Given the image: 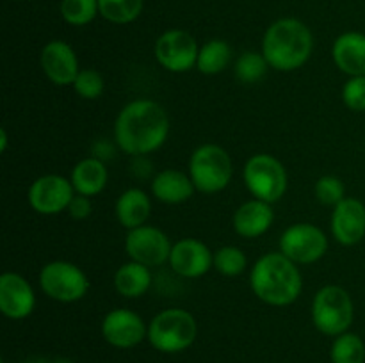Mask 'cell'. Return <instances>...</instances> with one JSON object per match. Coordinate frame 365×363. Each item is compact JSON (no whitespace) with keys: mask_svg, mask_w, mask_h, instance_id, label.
<instances>
[{"mask_svg":"<svg viewBox=\"0 0 365 363\" xmlns=\"http://www.w3.org/2000/svg\"><path fill=\"white\" fill-rule=\"evenodd\" d=\"M170 116L160 103L139 98L128 102L114 121V141L130 157L157 152L170 135Z\"/></svg>","mask_w":365,"mask_h":363,"instance_id":"6da1fadb","label":"cell"},{"mask_svg":"<svg viewBox=\"0 0 365 363\" xmlns=\"http://www.w3.org/2000/svg\"><path fill=\"white\" fill-rule=\"evenodd\" d=\"M250 287L257 299L282 308L292 305L302 295L303 278L298 263L284 253H266L250 270Z\"/></svg>","mask_w":365,"mask_h":363,"instance_id":"7a4b0ae2","label":"cell"},{"mask_svg":"<svg viewBox=\"0 0 365 363\" xmlns=\"http://www.w3.org/2000/svg\"><path fill=\"white\" fill-rule=\"evenodd\" d=\"M312 50V32L296 18H280L264 32L262 53L274 71L299 70L309 63Z\"/></svg>","mask_w":365,"mask_h":363,"instance_id":"3957f363","label":"cell"},{"mask_svg":"<svg viewBox=\"0 0 365 363\" xmlns=\"http://www.w3.org/2000/svg\"><path fill=\"white\" fill-rule=\"evenodd\" d=\"M198 337V322L195 315L182 308H166L153 315L148 322V338L155 351L177 354L195 344Z\"/></svg>","mask_w":365,"mask_h":363,"instance_id":"277c9868","label":"cell"},{"mask_svg":"<svg viewBox=\"0 0 365 363\" xmlns=\"http://www.w3.org/2000/svg\"><path fill=\"white\" fill-rule=\"evenodd\" d=\"M187 173L196 191L202 194H217L230 184L234 164L223 146L205 142L191 153Z\"/></svg>","mask_w":365,"mask_h":363,"instance_id":"5b68a950","label":"cell"},{"mask_svg":"<svg viewBox=\"0 0 365 363\" xmlns=\"http://www.w3.org/2000/svg\"><path fill=\"white\" fill-rule=\"evenodd\" d=\"M310 317L314 327L327 337L335 338L346 333L355 319L351 295L339 285H324L314 295Z\"/></svg>","mask_w":365,"mask_h":363,"instance_id":"8992f818","label":"cell"},{"mask_svg":"<svg viewBox=\"0 0 365 363\" xmlns=\"http://www.w3.org/2000/svg\"><path fill=\"white\" fill-rule=\"evenodd\" d=\"M242 180L253 198L271 205L284 198L289 185L287 169L269 153H257L250 157L242 169Z\"/></svg>","mask_w":365,"mask_h":363,"instance_id":"52a82bcc","label":"cell"},{"mask_svg":"<svg viewBox=\"0 0 365 363\" xmlns=\"http://www.w3.org/2000/svg\"><path fill=\"white\" fill-rule=\"evenodd\" d=\"M39 287L46 298L59 302H77L88 295L89 278L66 260H53L39 270Z\"/></svg>","mask_w":365,"mask_h":363,"instance_id":"ba28073f","label":"cell"},{"mask_svg":"<svg viewBox=\"0 0 365 363\" xmlns=\"http://www.w3.org/2000/svg\"><path fill=\"white\" fill-rule=\"evenodd\" d=\"M280 253L298 265H309L323 258L328 251V237L312 223H294L282 233Z\"/></svg>","mask_w":365,"mask_h":363,"instance_id":"9c48e42d","label":"cell"},{"mask_svg":"<svg viewBox=\"0 0 365 363\" xmlns=\"http://www.w3.org/2000/svg\"><path fill=\"white\" fill-rule=\"evenodd\" d=\"M171 248L173 244L170 237L160 228L150 226V224L127 230V235H125V253L128 258L148 265L150 269L170 262Z\"/></svg>","mask_w":365,"mask_h":363,"instance_id":"30bf717a","label":"cell"},{"mask_svg":"<svg viewBox=\"0 0 365 363\" xmlns=\"http://www.w3.org/2000/svg\"><path fill=\"white\" fill-rule=\"evenodd\" d=\"M200 46L196 39L182 28H171L155 41V59L164 70L171 73H185L196 68Z\"/></svg>","mask_w":365,"mask_h":363,"instance_id":"8fae6325","label":"cell"},{"mask_svg":"<svg viewBox=\"0 0 365 363\" xmlns=\"http://www.w3.org/2000/svg\"><path fill=\"white\" fill-rule=\"evenodd\" d=\"M75 196L70 178L61 174H43L31 184L27 192L29 205L36 214L56 216L64 212Z\"/></svg>","mask_w":365,"mask_h":363,"instance_id":"7c38bea8","label":"cell"},{"mask_svg":"<svg viewBox=\"0 0 365 363\" xmlns=\"http://www.w3.org/2000/svg\"><path fill=\"white\" fill-rule=\"evenodd\" d=\"M100 330L103 340L116 349L138 347L148 338V324L139 313L128 308H114L107 312Z\"/></svg>","mask_w":365,"mask_h":363,"instance_id":"4fadbf2b","label":"cell"},{"mask_svg":"<svg viewBox=\"0 0 365 363\" xmlns=\"http://www.w3.org/2000/svg\"><path fill=\"white\" fill-rule=\"evenodd\" d=\"M168 263L178 276L185 280H196L205 276L214 267V253L198 238H180L171 248Z\"/></svg>","mask_w":365,"mask_h":363,"instance_id":"5bb4252c","label":"cell"},{"mask_svg":"<svg viewBox=\"0 0 365 363\" xmlns=\"http://www.w3.org/2000/svg\"><path fill=\"white\" fill-rule=\"evenodd\" d=\"M39 66L52 84L64 88L73 85L81 66L75 50L63 39H52L39 53Z\"/></svg>","mask_w":365,"mask_h":363,"instance_id":"9a60e30c","label":"cell"},{"mask_svg":"<svg viewBox=\"0 0 365 363\" xmlns=\"http://www.w3.org/2000/svg\"><path fill=\"white\" fill-rule=\"evenodd\" d=\"M36 294L32 285L18 273L0 276V312L11 320H24L34 312Z\"/></svg>","mask_w":365,"mask_h":363,"instance_id":"2e32d148","label":"cell"},{"mask_svg":"<svg viewBox=\"0 0 365 363\" xmlns=\"http://www.w3.org/2000/svg\"><path fill=\"white\" fill-rule=\"evenodd\" d=\"M330 230L341 246H356L365 237V205L360 199L346 196L331 210Z\"/></svg>","mask_w":365,"mask_h":363,"instance_id":"e0dca14e","label":"cell"},{"mask_svg":"<svg viewBox=\"0 0 365 363\" xmlns=\"http://www.w3.org/2000/svg\"><path fill=\"white\" fill-rule=\"evenodd\" d=\"M274 221V210L271 203L262 199L245 201L234 214V230L242 238H259L271 228Z\"/></svg>","mask_w":365,"mask_h":363,"instance_id":"ac0fdd59","label":"cell"},{"mask_svg":"<svg viewBox=\"0 0 365 363\" xmlns=\"http://www.w3.org/2000/svg\"><path fill=\"white\" fill-rule=\"evenodd\" d=\"M150 191L157 201L166 205H180L192 198L196 187L189 173L180 169H163L153 177Z\"/></svg>","mask_w":365,"mask_h":363,"instance_id":"d6986e66","label":"cell"},{"mask_svg":"<svg viewBox=\"0 0 365 363\" xmlns=\"http://www.w3.org/2000/svg\"><path fill=\"white\" fill-rule=\"evenodd\" d=\"M331 57L339 71L348 77L365 75V34L351 31L339 36L331 46Z\"/></svg>","mask_w":365,"mask_h":363,"instance_id":"ffe728a7","label":"cell"},{"mask_svg":"<svg viewBox=\"0 0 365 363\" xmlns=\"http://www.w3.org/2000/svg\"><path fill=\"white\" fill-rule=\"evenodd\" d=\"M152 212V199L143 189L130 187L121 192L114 205L116 219L125 230H134L148 221Z\"/></svg>","mask_w":365,"mask_h":363,"instance_id":"44dd1931","label":"cell"},{"mask_svg":"<svg viewBox=\"0 0 365 363\" xmlns=\"http://www.w3.org/2000/svg\"><path fill=\"white\" fill-rule=\"evenodd\" d=\"M107 180H109V171L98 157H86L71 167L70 182L75 189V194L93 198L106 189Z\"/></svg>","mask_w":365,"mask_h":363,"instance_id":"7402d4cb","label":"cell"},{"mask_svg":"<svg viewBox=\"0 0 365 363\" xmlns=\"http://www.w3.org/2000/svg\"><path fill=\"white\" fill-rule=\"evenodd\" d=\"M152 270L148 265L128 260L127 263L118 267L114 273V288L120 295L127 299L143 298L152 287Z\"/></svg>","mask_w":365,"mask_h":363,"instance_id":"603a6c76","label":"cell"},{"mask_svg":"<svg viewBox=\"0 0 365 363\" xmlns=\"http://www.w3.org/2000/svg\"><path fill=\"white\" fill-rule=\"evenodd\" d=\"M232 60V48L225 39H209L200 46L196 70L203 75H217L228 68Z\"/></svg>","mask_w":365,"mask_h":363,"instance_id":"cb8c5ba5","label":"cell"},{"mask_svg":"<svg viewBox=\"0 0 365 363\" xmlns=\"http://www.w3.org/2000/svg\"><path fill=\"white\" fill-rule=\"evenodd\" d=\"M145 0H98L100 16L116 25H127L138 20Z\"/></svg>","mask_w":365,"mask_h":363,"instance_id":"d4e9b609","label":"cell"},{"mask_svg":"<svg viewBox=\"0 0 365 363\" xmlns=\"http://www.w3.org/2000/svg\"><path fill=\"white\" fill-rule=\"evenodd\" d=\"M331 363H365V344L362 337L351 331L334 338L330 347Z\"/></svg>","mask_w":365,"mask_h":363,"instance_id":"484cf974","label":"cell"},{"mask_svg":"<svg viewBox=\"0 0 365 363\" xmlns=\"http://www.w3.org/2000/svg\"><path fill=\"white\" fill-rule=\"evenodd\" d=\"M269 63L262 52H245L237 57L234 64V75L241 84L252 85L262 80L269 70Z\"/></svg>","mask_w":365,"mask_h":363,"instance_id":"4316f807","label":"cell"},{"mask_svg":"<svg viewBox=\"0 0 365 363\" xmlns=\"http://www.w3.org/2000/svg\"><path fill=\"white\" fill-rule=\"evenodd\" d=\"M248 267L245 251L237 246H223L214 251V269L225 278L241 276Z\"/></svg>","mask_w":365,"mask_h":363,"instance_id":"83f0119b","label":"cell"},{"mask_svg":"<svg viewBox=\"0 0 365 363\" xmlns=\"http://www.w3.org/2000/svg\"><path fill=\"white\" fill-rule=\"evenodd\" d=\"M98 13V0H61V16L73 27L91 23Z\"/></svg>","mask_w":365,"mask_h":363,"instance_id":"f1b7e54d","label":"cell"},{"mask_svg":"<svg viewBox=\"0 0 365 363\" xmlns=\"http://www.w3.org/2000/svg\"><path fill=\"white\" fill-rule=\"evenodd\" d=\"M314 196L324 206H335L346 198V185L335 174H324L314 184Z\"/></svg>","mask_w":365,"mask_h":363,"instance_id":"f546056e","label":"cell"},{"mask_svg":"<svg viewBox=\"0 0 365 363\" xmlns=\"http://www.w3.org/2000/svg\"><path fill=\"white\" fill-rule=\"evenodd\" d=\"M106 82L100 71L93 70V68H84L78 71L77 78L73 82V89L81 98L84 100H96L102 96Z\"/></svg>","mask_w":365,"mask_h":363,"instance_id":"4dcf8cb0","label":"cell"},{"mask_svg":"<svg viewBox=\"0 0 365 363\" xmlns=\"http://www.w3.org/2000/svg\"><path fill=\"white\" fill-rule=\"evenodd\" d=\"M342 102L353 112H365V75L349 77L342 85Z\"/></svg>","mask_w":365,"mask_h":363,"instance_id":"1f68e13d","label":"cell"},{"mask_svg":"<svg viewBox=\"0 0 365 363\" xmlns=\"http://www.w3.org/2000/svg\"><path fill=\"white\" fill-rule=\"evenodd\" d=\"M66 212L70 214V217H73V219H77V221L88 219L93 212L91 198H88V196H82V194H75L73 199L70 201V205H68Z\"/></svg>","mask_w":365,"mask_h":363,"instance_id":"d6a6232c","label":"cell"},{"mask_svg":"<svg viewBox=\"0 0 365 363\" xmlns=\"http://www.w3.org/2000/svg\"><path fill=\"white\" fill-rule=\"evenodd\" d=\"M6 149H7V132L6 128H2V130H0V152L6 153Z\"/></svg>","mask_w":365,"mask_h":363,"instance_id":"836d02e7","label":"cell"},{"mask_svg":"<svg viewBox=\"0 0 365 363\" xmlns=\"http://www.w3.org/2000/svg\"><path fill=\"white\" fill-rule=\"evenodd\" d=\"M56 363H71V362H70V359H64V358H61V359H57Z\"/></svg>","mask_w":365,"mask_h":363,"instance_id":"e575fe53","label":"cell"},{"mask_svg":"<svg viewBox=\"0 0 365 363\" xmlns=\"http://www.w3.org/2000/svg\"><path fill=\"white\" fill-rule=\"evenodd\" d=\"M14 2H18V0H14Z\"/></svg>","mask_w":365,"mask_h":363,"instance_id":"d590c367","label":"cell"}]
</instances>
